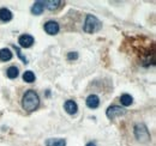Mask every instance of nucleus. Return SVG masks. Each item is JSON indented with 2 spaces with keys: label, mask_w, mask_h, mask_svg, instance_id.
<instances>
[{
  "label": "nucleus",
  "mask_w": 156,
  "mask_h": 146,
  "mask_svg": "<svg viewBox=\"0 0 156 146\" xmlns=\"http://www.w3.org/2000/svg\"><path fill=\"white\" fill-rule=\"evenodd\" d=\"M64 108H65V110H66V113H67V114L73 115V114H76V113H77L78 106H77V103H76L75 101L69 99V101H66V102H65Z\"/></svg>",
  "instance_id": "7"
},
{
  "label": "nucleus",
  "mask_w": 156,
  "mask_h": 146,
  "mask_svg": "<svg viewBox=\"0 0 156 146\" xmlns=\"http://www.w3.org/2000/svg\"><path fill=\"white\" fill-rule=\"evenodd\" d=\"M40 104V98L39 95L34 90H28L24 93L23 99H22V106L23 108L28 111H34L37 109Z\"/></svg>",
  "instance_id": "1"
},
{
  "label": "nucleus",
  "mask_w": 156,
  "mask_h": 146,
  "mask_svg": "<svg viewBox=\"0 0 156 146\" xmlns=\"http://www.w3.org/2000/svg\"><path fill=\"white\" fill-rule=\"evenodd\" d=\"M43 2H44V7H47L51 11L57 10L61 5V1H59V0H47V1H43Z\"/></svg>",
  "instance_id": "13"
},
{
  "label": "nucleus",
  "mask_w": 156,
  "mask_h": 146,
  "mask_svg": "<svg viewBox=\"0 0 156 146\" xmlns=\"http://www.w3.org/2000/svg\"><path fill=\"white\" fill-rule=\"evenodd\" d=\"M102 28V23L98 20L95 16L93 15H88L85 18V23H84V31L88 34H94Z\"/></svg>",
  "instance_id": "2"
},
{
  "label": "nucleus",
  "mask_w": 156,
  "mask_h": 146,
  "mask_svg": "<svg viewBox=\"0 0 156 146\" xmlns=\"http://www.w3.org/2000/svg\"><path fill=\"white\" fill-rule=\"evenodd\" d=\"M44 10V2L43 1H35V4L31 7V13L35 16H39Z\"/></svg>",
  "instance_id": "11"
},
{
  "label": "nucleus",
  "mask_w": 156,
  "mask_h": 146,
  "mask_svg": "<svg viewBox=\"0 0 156 146\" xmlns=\"http://www.w3.org/2000/svg\"><path fill=\"white\" fill-rule=\"evenodd\" d=\"M77 57H78V54L76 52H71V53L67 54V59H69V60H72V59L75 60V59H77Z\"/></svg>",
  "instance_id": "18"
},
{
  "label": "nucleus",
  "mask_w": 156,
  "mask_h": 146,
  "mask_svg": "<svg viewBox=\"0 0 156 146\" xmlns=\"http://www.w3.org/2000/svg\"><path fill=\"white\" fill-rule=\"evenodd\" d=\"M12 52L9 48H2L0 49V60L1 61H9L12 59Z\"/></svg>",
  "instance_id": "12"
},
{
  "label": "nucleus",
  "mask_w": 156,
  "mask_h": 146,
  "mask_svg": "<svg viewBox=\"0 0 156 146\" xmlns=\"http://www.w3.org/2000/svg\"><path fill=\"white\" fill-rule=\"evenodd\" d=\"M44 31L48 34V35H57L59 33V24L54 20H49L44 24Z\"/></svg>",
  "instance_id": "5"
},
{
  "label": "nucleus",
  "mask_w": 156,
  "mask_h": 146,
  "mask_svg": "<svg viewBox=\"0 0 156 146\" xmlns=\"http://www.w3.org/2000/svg\"><path fill=\"white\" fill-rule=\"evenodd\" d=\"M46 146H66V140L62 138H51L46 140Z\"/></svg>",
  "instance_id": "9"
},
{
  "label": "nucleus",
  "mask_w": 156,
  "mask_h": 146,
  "mask_svg": "<svg viewBox=\"0 0 156 146\" xmlns=\"http://www.w3.org/2000/svg\"><path fill=\"white\" fill-rule=\"evenodd\" d=\"M135 135L139 141H148L150 139V133L148 130V128L145 127V125L143 123H137L135 126Z\"/></svg>",
  "instance_id": "3"
},
{
  "label": "nucleus",
  "mask_w": 156,
  "mask_h": 146,
  "mask_svg": "<svg viewBox=\"0 0 156 146\" xmlns=\"http://www.w3.org/2000/svg\"><path fill=\"white\" fill-rule=\"evenodd\" d=\"M6 74H7V77H9L10 79H15V78H17V77H18L20 71H18V68H17L16 66H11V67H9V68H7Z\"/></svg>",
  "instance_id": "15"
},
{
  "label": "nucleus",
  "mask_w": 156,
  "mask_h": 146,
  "mask_svg": "<svg viewBox=\"0 0 156 146\" xmlns=\"http://www.w3.org/2000/svg\"><path fill=\"white\" fill-rule=\"evenodd\" d=\"M85 146H96V144H95V143H88Z\"/></svg>",
  "instance_id": "19"
},
{
  "label": "nucleus",
  "mask_w": 156,
  "mask_h": 146,
  "mask_svg": "<svg viewBox=\"0 0 156 146\" xmlns=\"http://www.w3.org/2000/svg\"><path fill=\"white\" fill-rule=\"evenodd\" d=\"M120 102H121L122 106H125V107H130V106L132 104V102H133V98H132L130 95L124 93V95L120 97Z\"/></svg>",
  "instance_id": "14"
},
{
  "label": "nucleus",
  "mask_w": 156,
  "mask_h": 146,
  "mask_svg": "<svg viewBox=\"0 0 156 146\" xmlns=\"http://www.w3.org/2000/svg\"><path fill=\"white\" fill-rule=\"evenodd\" d=\"M11 19H12V12L9 9L6 7L0 9V22L6 23V22H10Z\"/></svg>",
  "instance_id": "10"
},
{
  "label": "nucleus",
  "mask_w": 156,
  "mask_h": 146,
  "mask_svg": "<svg viewBox=\"0 0 156 146\" xmlns=\"http://www.w3.org/2000/svg\"><path fill=\"white\" fill-rule=\"evenodd\" d=\"M13 48L16 49V52H17V55L20 56V60H22L24 64H28V59H27L25 56H23V55H22V53H20V48H18V47H16V46H13Z\"/></svg>",
  "instance_id": "17"
},
{
  "label": "nucleus",
  "mask_w": 156,
  "mask_h": 146,
  "mask_svg": "<svg viewBox=\"0 0 156 146\" xmlns=\"http://www.w3.org/2000/svg\"><path fill=\"white\" fill-rule=\"evenodd\" d=\"M124 114H125V110L122 109L121 107H119V106H112V107H109L107 109V111H106L107 117L111 119V120H113L115 117H119V116H121Z\"/></svg>",
  "instance_id": "4"
},
{
  "label": "nucleus",
  "mask_w": 156,
  "mask_h": 146,
  "mask_svg": "<svg viewBox=\"0 0 156 146\" xmlns=\"http://www.w3.org/2000/svg\"><path fill=\"white\" fill-rule=\"evenodd\" d=\"M34 41H35L34 37L31 36V35H28V34H24V35L20 36V38H18V43H20V46L22 48L31 47L34 44Z\"/></svg>",
  "instance_id": "6"
},
{
  "label": "nucleus",
  "mask_w": 156,
  "mask_h": 146,
  "mask_svg": "<svg viewBox=\"0 0 156 146\" xmlns=\"http://www.w3.org/2000/svg\"><path fill=\"white\" fill-rule=\"evenodd\" d=\"M23 80L27 83H34L35 82V74L31 71H25L23 74Z\"/></svg>",
  "instance_id": "16"
},
{
  "label": "nucleus",
  "mask_w": 156,
  "mask_h": 146,
  "mask_svg": "<svg viewBox=\"0 0 156 146\" xmlns=\"http://www.w3.org/2000/svg\"><path fill=\"white\" fill-rule=\"evenodd\" d=\"M85 102H87L88 108H90V109H96L98 106H100V98H98V96H96V95H90L87 98Z\"/></svg>",
  "instance_id": "8"
}]
</instances>
